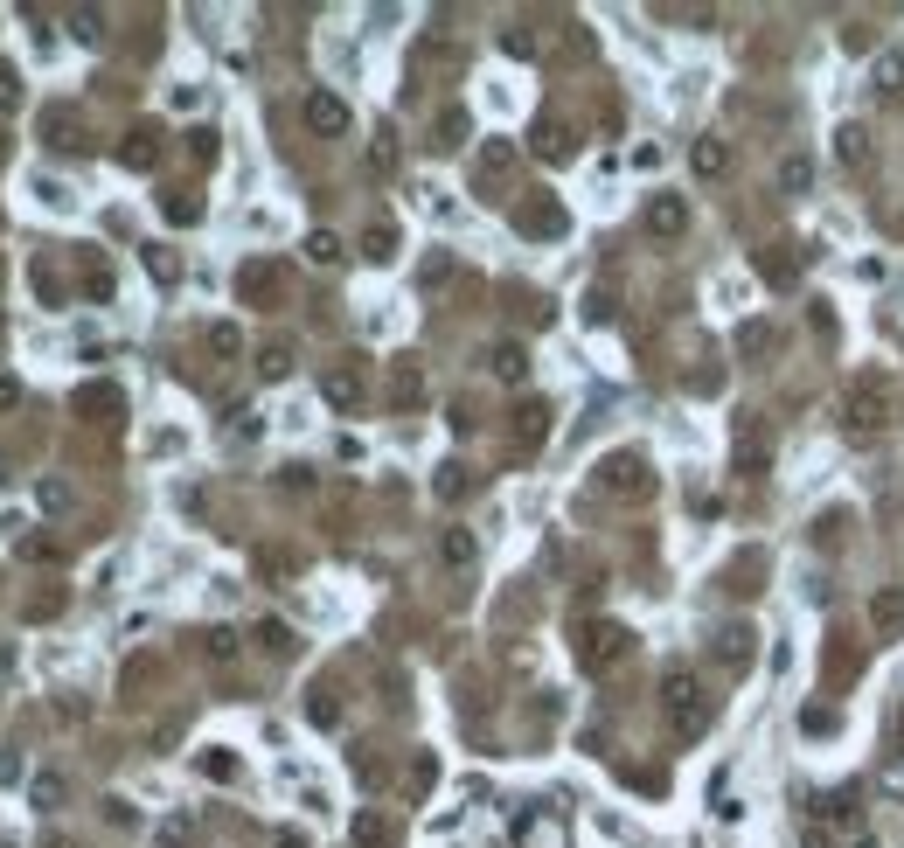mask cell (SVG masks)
I'll return each mask as SVG.
<instances>
[{
    "instance_id": "21",
    "label": "cell",
    "mask_w": 904,
    "mask_h": 848,
    "mask_svg": "<svg viewBox=\"0 0 904 848\" xmlns=\"http://www.w3.org/2000/svg\"><path fill=\"white\" fill-rule=\"evenodd\" d=\"M202 348H209L216 362H237V355H244V327H237V320H216V327L202 334Z\"/></svg>"
},
{
    "instance_id": "12",
    "label": "cell",
    "mask_w": 904,
    "mask_h": 848,
    "mask_svg": "<svg viewBox=\"0 0 904 848\" xmlns=\"http://www.w3.org/2000/svg\"><path fill=\"white\" fill-rule=\"evenodd\" d=\"M849 424H856V431H877V424H884V376H856V390H849Z\"/></svg>"
},
{
    "instance_id": "47",
    "label": "cell",
    "mask_w": 904,
    "mask_h": 848,
    "mask_svg": "<svg viewBox=\"0 0 904 848\" xmlns=\"http://www.w3.org/2000/svg\"><path fill=\"white\" fill-rule=\"evenodd\" d=\"M272 848H306V835H279V842H272Z\"/></svg>"
},
{
    "instance_id": "2",
    "label": "cell",
    "mask_w": 904,
    "mask_h": 848,
    "mask_svg": "<svg viewBox=\"0 0 904 848\" xmlns=\"http://www.w3.org/2000/svg\"><path fill=\"white\" fill-rule=\"evenodd\" d=\"M599 494H612V501H647L654 494V466H647V452H605L599 459Z\"/></svg>"
},
{
    "instance_id": "25",
    "label": "cell",
    "mask_w": 904,
    "mask_h": 848,
    "mask_svg": "<svg viewBox=\"0 0 904 848\" xmlns=\"http://www.w3.org/2000/svg\"><path fill=\"white\" fill-rule=\"evenodd\" d=\"M779 188H786V195H807V188H814V153H786V160H779Z\"/></svg>"
},
{
    "instance_id": "38",
    "label": "cell",
    "mask_w": 904,
    "mask_h": 848,
    "mask_svg": "<svg viewBox=\"0 0 904 848\" xmlns=\"http://www.w3.org/2000/svg\"><path fill=\"white\" fill-rule=\"evenodd\" d=\"M418 397H425V376L404 362V369H397V404H418Z\"/></svg>"
},
{
    "instance_id": "19",
    "label": "cell",
    "mask_w": 904,
    "mask_h": 848,
    "mask_svg": "<svg viewBox=\"0 0 904 848\" xmlns=\"http://www.w3.org/2000/svg\"><path fill=\"white\" fill-rule=\"evenodd\" d=\"M195 640H202V661H216V668H230V661L244 654V640H237L230 626H202Z\"/></svg>"
},
{
    "instance_id": "35",
    "label": "cell",
    "mask_w": 904,
    "mask_h": 848,
    "mask_svg": "<svg viewBox=\"0 0 904 848\" xmlns=\"http://www.w3.org/2000/svg\"><path fill=\"white\" fill-rule=\"evenodd\" d=\"M466 487H473V473H466L459 459H452V466H439V494H446V501H459Z\"/></svg>"
},
{
    "instance_id": "10",
    "label": "cell",
    "mask_w": 904,
    "mask_h": 848,
    "mask_svg": "<svg viewBox=\"0 0 904 848\" xmlns=\"http://www.w3.org/2000/svg\"><path fill=\"white\" fill-rule=\"evenodd\" d=\"M529 140H536V153L557 167V160H571V153H578V126H571V119H557V112H543Z\"/></svg>"
},
{
    "instance_id": "11",
    "label": "cell",
    "mask_w": 904,
    "mask_h": 848,
    "mask_svg": "<svg viewBox=\"0 0 904 848\" xmlns=\"http://www.w3.org/2000/svg\"><path fill=\"white\" fill-rule=\"evenodd\" d=\"M515 230H522V237H564L571 216H564V202L543 195V202H522V209H515Z\"/></svg>"
},
{
    "instance_id": "45",
    "label": "cell",
    "mask_w": 904,
    "mask_h": 848,
    "mask_svg": "<svg viewBox=\"0 0 904 848\" xmlns=\"http://www.w3.org/2000/svg\"><path fill=\"white\" fill-rule=\"evenodd\" d=\"M7 411H21V383H14V376H0V418H7Z\"/></svg>"
},
{
    "instance_id": "23",
    "label": "cell",
    "mask_w": 904,
    "mask_h": 848,
    "mask_svg": "<svg viewBox=\"0 0 904 848\" xmlns=\"http://www.w3.org/2000/svg\"><path fill=\"white\" fill-rule=\"evenodd\" d=\"M466 133H473V119H466L459 105H446V112H439V126H432V146L452 153V146H466Z\"/></svg>"
},
{
    "instance_id": "27",
    "label": "cell",
    "mask_w": 904,
    "mask_h": 848,
    "mask_svg": "<svg viewBox=\"0 0 904 848\" xmlns=\"http://www.w3.org/2000/svg\"><path fill=\"white\" fill-rule=\"evenodd\" d=\"M362 258H369V265H390V258H397V230H390V223H369V230H362Z\"/></svg>"
},
{
    "instance_id": "7",
    "label": "cell",
    "mask_w": 904,
    "mask_h": 848,
    "mask_svg": "<svg viewBox=\"0 0 904 848\" xmlns=\"http://www.w3.org/2000/svg\"><path fill=\"white\" fill-rule=\"evenodd\" d=\"M870 640H904V584H884V591H870Z\"/></svg>"
},
{
    "instance_id": "26",
    "label": "cell",
    "mask_w": 904,
    "mask_h": 848,
    "mask_svg": "<svg viewBox=\"0 0 904 848\" xmlns=\"http://www.w3.org/2000/svg\"><path fill=\"white\" fill-rule=\"evenodd\" d=\"M348 842L355 848H390V821L369 807V814H355V828H348Z\"/></svg>"
},
{
    "instance_id": "18",
    "label": "cell",
    "mask_w": 904,
    "mask_h": 848,
    "mask_svg": "<svg viewBox=\"0 0 904 848\" xmlns=\"http://www.w3.org/2000/svg\"><path fill=\"white\" fill-rule=\"evenodd\" d=\"M293 362H300V348H293V341H265V348H258V376H265V383H286V376H293Z\"/></svg>"
},
{
    "instance_id": "30",
    "label": "cell",
    "mask_w": 904,
    "mask_h": 848,
    "mask_svg": "<svg viewBox=\"0 0 904 848\" xmlns=\"http://www.w3.org/2000/svg\"><path fill=\"white\" fill-rule=\"evenodd\" d=\"M306 258H313V265H341L348 251H341V237H334V230H313V237H306Z\"/></svg>"
},
{
    "instance_id": "28",
    "label": "cell",
    "mask_w": 904,
    "mask_h": 848,
    "mask_svg": "<svg viewBox=\"0 0 904 848\" xmlns=\"http://www.w3.org/2000/svg\"><path fill=\"white\" fill-rule=\"evenodd\" d=\"M63 21H70V35H77V42H105V7H70Z\"/></svg>"
},
{
    "instance_id": "1",
    "label": "cell",
    "mask_w": 904,
    "mask_h": 848,
    "mask_svg": "<svg viewBox=\"0 0 904 848\" xmlns=\"http://www.w3.org/2000/svg\"><path fill=\"white\" fill-rule=\"evenodd\" d=\"M661 716H668L675 744H696V737L710 730V703H703V682H696L689 668H675V675L661 682Z\"/></svg>"
},
{
    "instance_id": "3",
    "label": "cell",
    "mask_w": 904,
    "mask_h": 848,
    "mask_svg": "<svg viewBox=\"0 0 904 848\" xmlns=\"http://www.w3.org/2000/svg\"><path fill=\"white\" fill-rule=\"evenodd\" d=\"M626 654H633V633H626L619 619H592V626H578V668H585V675L619 668Z\"/></svg>"
},
{
    "instance_id": "17",
    "label": "cell",
    "mask_w": 904,
    "mask_h": 848,
    "mask_svg": "<svg viewBox=\"0 0 904 848\" xmlns=\"http://www.w3.org/2000/svg\"><path fill=\"white\" fill-rule=\"evenodd\" d=\"M439 564L446 570H473L480 564V536H473V529H446V536H439Z\"/></svg>"
},
{
    "instance_id": "34",
    "label": "cell",
    "mask_w": 904,
    "mask_h": 848,
    "mask_svg": "<svg viewBox=\"0 0 904 848\" xmlns=\"http://www.w3.org/2000/svg\"><path fill=\"white\" fill-rule=\"evenodd\" d=\"M738 348H745V355H765V348H772V327H765V320H745V327H738Z\"/></svg>"
},
{
    "instance_id": "16",
    "label": "cell",
    "mask_w": 904,
    "mask_h": 848,
    "mask_svg": "<svg viewBox=\"0 0 904 848\" xmlns=\"http://www.w3.org/2000/svg\"><path fill=\"white\" fill-rule=\"evenodd\" d=\"M758 279L772 285V292H793V285H800V265H793V251H786V244L758 251Z\"/></svg>"
},
{
    "instance_id": "42",
    "label": "cell",
    "mask_w": 904,
    "mask_h": 848,
    "mask_svg": "<svg viewBox=\"0 0 904 848\" xmlns=\"http://www.w3.org/2000/svg\"><path fill=\"white\" fill-rule=\"evenodd\" d=\"M14 105H21V77L0 63V112H14Z\"/></svg>"
},
{
    "instance_id": "15",
    "label": "cell",
    "mask_w": 904,
    "mask_h": 848,
    "mask_svg": "<svg viewBox=\"0 0 904 848\" xmlns=\"http://www.w3.org/2000/svg\"><path fill=\"white\" fill-rule=\"evenodd\" d=\"M487 376L494 383H529V348L522 341H494L487 348Z\"/></svg>"
},
{
    "instance_id": "20",
    "label": "cell",
    "mask_w": 904,
    "mask_h": 848,
    "mask_svg": "<svg viewBox=\"0 0 904 848\" xmlns=\"http://www.w3.org/2000/svg\"><path fill=\"white\" fill-rule=\"evenodd\" d=\"M153 160H160V133H153V126H133L126 146H119V167H153Z\"/></svg>"
},
{
    "instance_id": "44",
    "label": "cell",
    "mask_w": 904,
    "mask_h": 848,
    "mask_svg": "<svg viewBox=\"0 0 904 848\" xmlns=\"http://www.w3.org/2000/svg\"><path fill=\"white\" fill-rule=\"evenodd\" d=\"M842 160H849V167L863 160V126H842Z\"/></svg>"
},
{
    "instance_id": "41",
    "label": "cell",
    "mask_w": 904,
    "mask_h": 848,
    "mask_svg": "<svg viewBox=\"0 0 904 848\" xmlns=\"http://www.w3.org/2000/svg\"><path fill=\"white\" fill-rule=\"evenodd\" d=\"M42 508L63 515V508H70V487H63V480H42Z\"/></svg>"
},
{
    "instance_id": "39",
    "label": "cell",
    "mask_w": 904,
    "mask_h": 848,
    "mask_svg": "<svg viewBox=\"0 0 904 848\" xmlns=\"http://www.w3.org/2000/svg\"><path fill=\"white\" fill-rule=\"evenodd\" d=\"M195 765H202V772H209V779H237V758H230V751H202V758H195Z\"/></svg>"
},
{
    "instance_id": "32",
    "label": "cell",
    "mask_w": 904,
    "mask_h": 848,
    "mask_svg": "<svg viewBox=\"0 0 904 848\" xmlns=\"http://www.w3.org/2000/svg\"><path fill=\"white\" fill-rule=\"evenodd\" d=\"M258 640H265V654H293V626H286V619H265Z\"/></svg>"
},
{
    "instance_id": "31",
    "label": "cell",
    "mask_w": 904,
    "mask_h": 848,
    "mask_svg": "<svg viewBox=\"0 0 904 848\" xmlns=\"http://www.w3.org/2000/svg\"><path fill=\"white\" fill-rule=\"evenodd\" d=\"M369 174H397V133H376L369 140Z\"/></svg>"
},
{
    "instance_id": "5",
    "label": "cell",
    "mask_w": 904,
    "mask_h": 848,
    "mask_svg": "<svg viewBox=\"0 0 904 848\" xmlns=\"http://www.w3.org/2000/svg\"><path fill=\"white\" fill-rule=\"evenodd\" d=\"M300 119H306V133H313V140H348V133H355V112H348L334 91H306Z\"/></svg>"
},
{
    "instance_id": "24",
    "label": "cell",
    "mask_w": 904,
    "mask_h": 848,
    "mask_svg": "<svg viewBox=\"0 0 904 848\" xmlns=\"http://www.w3.org/2000/svg\"><path fill=\"white\" fill-rule=\"evenodd\" d=\"M550 438V404H522L515 411V445H543Z\"/></svg>"
},
{
    "instance_id": "37",
    "label": "cell",
    "mask_w": 904,
    "mask_h": 848,
    "mask_svg": "<svg viewBox=\"0 0 904 848\" xmlns=\"http://www.w3.org/2000/svg\"><path fill=\"white\" fill-rule=\"evenodd\" d=\"M306 716H313V723H320V730H334V723H341V703H334V696H327V689H320V696H313V703H306Z\"/></svg>"
},
{
    "instance_id": "8",
    "label": "cell",
    "mask_w": 904,
    "mask_h": 848,
    "mask_svg": "<svg viewBox=\"0 0 904 848\" xmlns=\"http://www.w3.org/2000/svg\"><path fill=\"white\" fill-rule=\"evenodd\" d=\"M515 140H480V153H473V188H501L508 174H515Z\"/></svg>"
},
{
    "instance_id": "9",
    "label": "cell",
    "mask_w": 904,
    "mask_h": 848,
    "mask_svg": "<svg viewBox=\"0 0 904 848\" xmlns=\"http://www.w3.org/2000/svg\"><path fill=\"white\" fill-rule=\"evenodd\" d=\"M689 174L696 181H731V140L724 133H703V140L689 146Z\"/></svg>"
},
{
    "instance_id": "43",
    "label": "cell",
    "mask_w": 904,
    "mask_h": 848,
    "mask_svg": "<svg viewBox=\"0 0 904 848\" xmlns=\"http://www.w3.org/2000/svg\"><path fill=\"white\" fill-rule=\"evenodd\" d=\"M84 292H91V299H112V272H105V265H91V272H84Z\"/></svg>"
},
{
    "instance_id": "46",
    "label": "cell",
    "mask_w": 904,
    "mask_h": 848,
    "mask_svg": "<svg viewBox=\"0 0 904 848\" xmlns=\"http://www.w3.org/2000/svg\"><path fill=\"white\" fill-rule=\"evenodd\" d=\"M147 265H153V279H160V285H174V258H167V251H147Z\"/></svg>"
},
{
    "instance_id": "49",
    "label": "cell",
    "mask_w": 904,
    "mask_h": 848,
    "mask_svg": "<svg viewBox=\"0 0 904 848\" xmlns=\"http://www.w3.org/2000/svg\"><path fill=\"white\" fill-rule=\"evenodd\" d=\"M0 292H7V258H0Z\"/></svg>"
},
{
    "instance_id": "4",
    "label": "cell",
    "mask_w": 904,
    "mask_h": 848,
    "mask_svg": "<svg viewBox=\"0 0 904 848\" xmlns=\"http://www.w3.org/2000/svg\"><path fill=\"white\" fill-rule=\"evenodd\" d=\"M689 195H675V188H654L647 202H640V230L654 237V244H682L689 237Z\"/></svg>"
},
{
    "instance_id": "22",
    "label": "cell",
    "mask_w": 904,
    "mask_h": 848,
    "mask_svg": "<svg viewBox=\"0 0 904 848\" xmlns=\"http://www.w3.org/2000/svg\"><path fill=\"white\" fill-rule=\"evenodd\" d=\"M70 800V786H63V772H35L28 779V807H42V814H56Z\"/></svg>"
},
{
    "instance_id": "40",
    "label": "cell",
    "mask_w": 904,
    "mask_h": 848,
    "mask_svg": "<svg viewBox=\"0 0 904 848\" xmlns=\"http://www.w3.org/2000/svg\"><path fill=\"white\" fill-rule=\"evenodd\" d=\"M195 216H202L195 195H167V223H195Z\"/></svg>"
},
{
    "instance_id": "13",
    "label": "cell",
    "mask_w": 904,
    "mask_h": 848,
    "mask_svg": "<svg viewBox=\"0 0 904 848\" xmlns=\"http://www.w3.org/2000/svg\"><path fill=\"white\" fill-rule=\"evenodd\" d=\"M320 397H327L334 411H355V404H362V369H355V362L320 369Z\"/></svg>"
},
{
    "instance_id": "14",
    "label": "cell",
    "mask_w": 904,
    "mask_h": 848,
    "mask_svg": "<svg viewBox=\"0 0 904 848\" xmlns=\"http://www.w3.org/2000/svg\"><path fill=\"white\" fill-rule=\"evenodd\" d=\"M752 654H758L752 626H724V633H717V668H724V675H745V668H752Z\"/></svg>"
},
{
    "instance_id": "36",
    "label": "cell",
    "mask_w": 904,
    "mask_h": 848,
    "mask_svg": "<svg viewBox=\"0 0 904 848\" xmlns=\"http://www.w3.org/2000/svg\"><path fill=\"white\" fill-rule=\"evenodd\" d=\"M835 723H842V716H835V709H800V730H807V737H828V730H835Z\"/></svg>"
},
{
    "instance_id": "33",
    "label": "cell",
    "mask_w": 904,
    "mask_h": 848,
    "mask_svg": "<svg viewBox=\"0 0 904 848\" xmlns=\"http://www.w3.org/2000/svg\"><path fill=\"white\" fill-rule=\"evenodd\" d=\"M77 411H98V424H112V411H119V390H84V397H77Z\"/></svg>"
},
{
    "instance_id": "48",
    "label": "cell",
    "mask_w": 904,
    "mask_h": 848,
    "mask_svg": "<svg viewBox=\"0 0 904 848\" xmlns=\"http://www.w3.org/2000/svg\"><path fill=\"white\" fill-rule=\"evenodd\" d=\"M42 848H70V842H63V835H49V842H42Z\"/></svg>"
},
{
    "instance_id": "29",
    "label": "cell",
    "mask_w": 904,
    "mask_h": 848,
    "mask_svg": "<svg viewBox=\"0 0 904 848\" xmlns=\"http://www.w3.org/2000/svg\"><path fill=\"white\" fill-rule=\"evenodd\" d=\"M870 77H877V91H884V98H904V56H877V70H870Z\"/></svg>"
},
{
    "instance_id": "6",
    "label": "cell",
    "mask_w": 904,
    "mask_h": 848,
    "mask_svg": "<svg viewBox=\"0 0 904 848\" xmlns=\"http://www.w3.org/2000/svg\"><path fill=\"white\" fill-rule=\"evenodd\" d=\"M237 299H244V306H279V299H286V265H272V258L237 265Z\"/></svg>"
}]
</instances>
